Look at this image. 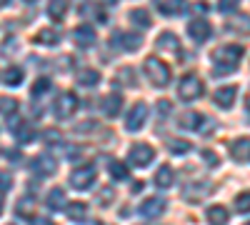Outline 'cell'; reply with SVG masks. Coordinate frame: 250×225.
Masks as SVG:
<instances>
[{"label": "cell", "instance_id": "obj_1", "mask_svg": "<svg viewBox=\"0 0 250 225\" xmlns=\"http://www.w3.org/2000/svg\"><path fill=\"white\" fill-rule=\"evenodd\" d=\"M143 68H145V75H148V80H150L155 88H165V85L170 83V68H168V63H163L158 55L145 58Z\"/></svg>", "mask_w": 250, "mask_h": 225}, {"label": "cell", "instance_id": "obj_2", "mask_svg": "<svg viewBox=\"0 0 250 225\" xmlns=\"http://www.w3.org/2000/svg\"><path fill=\"white\" fill-rule=\"evenodd\" d=\"M243 48L240 45H223V48H218L215 53H213V63L218 65V68H228V70H235L238 68V63L243 60Z\"/></svg>", "mask_w": 250, "mask_h": 225}, {"label": "cell", "instance_id": "obj_3", "mask_svg": "<svg viewBox=\"0 0 250 225\" xmlns=\"http://www.w3.org/2000/svg\"><path fill=\"white\" fill-rule=\"evenodd\" d=\"M178 95L180 100H185V103H193V100H198L203 95V80L198 75H185L180 83H178Z\"/></svg>", "mask_w": 250, "mask_h": 225}, {"label": "cell", "instance_id": "obj_4", "mask_svg": "<svg viewBox=\"0 0 250 225\" xmlns=\"http://www.w3.org/2000/svg\"><path fill=\"white\" fill-rule=\"evenodd\" d=\"M78 110V95L75 93H60L58 98H55V105H53V113H55V118H60V120H68L73 113Z\"/></svg>", "mask_w": 250, "mask_h": 225}, {"label": "cell", "instance_id": "obj_5", "mask_svg": "<svg viewBox=\"0 0 250 225\" xmlns=\"http://www.w3.org/2000/svg\"><path fill=\"white\" fill-rule=\"evenodd\" d=\"M95 178H98V173H95L93 165H83V168H78V170L70 173V188H75V190H88L93 183H95Z\"/></svg>", "mask_w": 250, "mask_h": 225}, {"label": "cell", "instance_id": "obj_6", "mask_svg": "<svg viewBox=\"0 0 250 225\" xmlns=\"http://www.w3.org/2000/svg\"><path fill=\"white\" fill-rule=\"evenodd\" d=\"M128 158H130V163L135 168H145L155 160V150L148 145V143H135V145L130 148V153H128Z\"/></svg>", "mask_w": 250, "mask_h": 225}, {"label": "cell", "instance_id": "obj_7", "mask_svg": "<svg viewBox=\"0 0 250 225\" xmlns=\"http://www.w3.org/2000/svg\"><path fill=\"white\" fill-rule=\"evenodd\" d=\"M145 120H148V105H145V103H135L130 108V113L125 115V130H128V133H138L145 125Z\"/></svg>", "mask_w": 250, "mask_h": 225}, {"label": "cell", "instance_id": "obj_8", "mask_svg": "<svg viewBox=\"0 0 250 225\" xmlns=\"http://www.w3.org/2000/svg\"><path fill=\"white\" fill-rule=\"evenodd\" d=\"M30 168H33V173H35L38 178H48V175H55L58 163H55V158H53L50 153H40L38 158H33Z\"/></svg>", "mask_w": 250, "mask_h": 225}, {"label": "cell", "instance_id": "obj_9", "mask_svg": "<svg viewBox=\"0 0 250 225\" xmlns=\"http://www.w3.org/2000/svg\"><path fill=\"white\" fill-rule=\"evenodd\" d=\"M165 208H168V203H165V198L153 195V198H148V200H143V203H140L138 213H140L143 218H160V215L165 213Z\"/></svg>", "mask_w": 250, "mask_h": 225}, {"label": "cell", "instance_id": "obj_10", "mask_svg": "<svg viewBox=\"0 0 250 225\" xmlns=\"http://www.w3.org/2000/svg\"><path fill=\"white\" fill-rule=\"evenodd\" d=\"M188 35H190L195 43H205V40H210V35H213V25L203 18L190 20V23H188Z\"/></svg>", "mask_w": 250, "mask_h": 225}, {"label": "cell", "instance_id": "obj_11", "mask_svg": "<svg viewBox=\"0 0 250 225\" xmlns=\"http://www.w3.org/2000/svg\"><path fill=\"white\" fill-rule=\"evenodd\" d=\"M113 43H115L120 50H125V53H133V50H138V48L143 45V38H140L138 33H115Z\"/></svg>", "mask_w": 250, "mask_h": 225}, {"label": "cell", "instance_id": "obj_12", "mask_svg": "<svg viewBox=\"0 0 250 225\" xmlns=\"http://www.w3.org/2000/svg\"><path fill=\"white\" fill-rule=\"evenodd\" d=\"M225 28L233 30V33H240V35H250V15L248 13H233L225 20Z\"/></svg>", "mask_w": 250, "mask_h": 225}, {"label": "cell", "instance_id": "obj_13", "mask_svg": "<svg viewBox=\"0 0 250 225\" xmlns=\"http://www.w3.org/2000/svg\"><path fill=\"white\" fill-rule=\"evenodd\" d=\"M73 43H75L78 48H90V45L95 43V30H93L90 25H78V28L73 30Z\"/></svg>", "mask_w": 250, "mask_h": 225}, {"label": "cell", "instance_id": "obj_14", "mask_svg": "<svg viewBox=\"0 0 250 225\" xmlns=\"http://www.w3.org/2000/svg\"><path fill=\"white\" fill-rule=\"evenodd\" d=\"M230 155L238 163H250V138H238L230 143Z\"/></svg>", "mask_w": 250, "mask_h": 225}, {"label": "cell", "instance_id": "obj_15", "mask_svg": "<svg viewBox=\"0 0 250 225\" xmlns=\"http://www.w3.org/2000/svg\"><path fill=\"white\" fill-rule=\"evenodd\" d=\"M123 110V95L120 93H110L103 98V115H108V118H118Z\"/></svg>", "mask_w": 250, "mask_h": 225}, {"label": "cell", "instance_id": "obj_16", "mask_svg": "<svg viewBox=\"0 0 250 225\" xmlns=\"http://www.w3.org/2000/svg\"><path fill=\"white\" fill-rule=\"evenodd\" d=\"M235 93H238V88H235V85L218 88V90L213 93L215 105H220V108H233V103H235Z\"/></svg>", "mask_w": 250, "mask_h": 225}, {"label": "cell", "instance_id": "obj_17", "mask_svg": "<svg viewBox=\"0 0 250 225\" xmlns=\"http://www.w3.org/2000/svg\"><path fill=\"white\" fill-rule=\"evenodd\" d=\"M153 3H155L158 13H163L165 18L180 15V13H183V8H185V3H183V0H153Z\"/></svg>", "mask_w": 250, "mask_h": 225}, {"label": "cell", "instance_id": "obj_18", "mask_svg": "<svg viewBox=\"0 0 250 225\" xmlns=\"http://www.w3.org/2000/svg\"><path fill=\"white\" fill-rule=\"evenodd\" d=\"M75 80H78V85H83V88H95L100 83V73L95 68H83V70L75 73Z\"/></svg>", "mask_w": 250, "mask_h": 225}, {"label": "cell", "instance_id": "obj_19", "mask_svg": "<svg viewBox=\"0 0 250 225\" xmlns=\"http://www.w3.org/2000/svg\"><path fill=\"white\" fill-rule=\"evenodd\" d=\"M153 180H155V185H158L160 190H165V188H170L173 183H175V170H173L170 165H160Z\"/></svg>", "mask_w": 250, "mask_h": 225}, {"label": "cell", "instance_id": "obj_20", "mask_svg": "<svg viewBox=\"0 0 250 225\" xmlns=\"http://www.w3.org/2000/svg\"><path fill=\"white\" fill-rule=\"evenodd\" d=\"M158 48H160V50H170V53H180V40H178L175 33L165 30V33H160V38H158Z\"/></svg>", "mask_w": 250, "mask_h": 225}, {"label": "cell", "instance_id": "obj_21", "mask_svg": "<svg viewBox=\"0 0 250 225\" xmlns=\"http://www.w3.org/2000/svg\"><path fill=\"white\" fill-rule=\"evenodd\" d=\"M208 223L210 225H228V220H230V213H228L223 205H213V208H208Z\"/></svg>", "mask_w": 250, "mask_h": 225}, {"label": "cell", "instance_id": "obj_22", "mask_svg": "<svg viewBox=\"0 0 250 225\" xmlns=\"http://www.w3.org/2000/svg\"><path fill=\"white\" fill-rule=\"evenodd\" d=\"M45 205L50 208V210H62L68 205L65 203V193H62V188H53L50 193H48V198H45Z\"/></svg>", "mask_w": 250, "mask_h": 225}, {"label": "cell", "instance_id": "obj_23", "mask_svg": "<svg viewBox=\"0 0 250 225\" xmlns=\"http://www.w3.org/2000/svg\"><path fill=\"white\" fill-rule=\"evenodd\" d=\"M115 85H125V88H135L138 85V78L133 68H120L115 73Z\"/></svg>", "mask_w": 250, "mask_h": 225}, {"label": "cell", "instance_id": "obj_24", "mask_svg": "<svg viewBox=\"0 0 250 225\" xmlns=\"http://www.w3.org/2000/svg\"><path fill=\"white\" fill-rule=\"evenodd\" d=\"M205 193H210V185L208 183H198V185H188L185 188V200H190V203H198L205 198Z\"/></svg>", "mask_w": 250, "mask_h": 225}, {"label": "cell", "instance_id": "obj_25", "mask_svg": "<svg viewBox=\"0 0 250 225\" xmlns=\"http://www.w3.org/2000/svg\"><path fill=\"white\" fill-rule=\"evenodd\" d=\"M130 23H135L138 28H150L153 18H150V13L145 8H135V10H130Z\"/></svg>", "mask_w": 250, "mask_h": 225}, {"label": "cell", "instance_id": "obj_26", "mask_svg": "<svg viewBox=\"0 0 250 225\" xmlns=\"http://www.w3.org/2000/svg\"><path fill=\"white\" fill-rule=\"evenodd\" d=\"M35 43H38V45H58V43H60V33H58V30H50V28L38 30Z\"/></svg>", "mask_w": 250, "mask_h": 225}, {"label": "cell", "instance_id": "obj_27", "mask_svg": "<svg viewBox=\"0 0 250 225\" xmlns=\"http://www.w3.org/2000/svg\"><path fill=\"white\" fill-rule=\"evenodd\" d=\"M203 115L200 113H183L180 115V128H185V130H198L200 125H203Z\"/></svg>", "mask_w": 250, "mask_h": 225}, {"label": "cell", "instance_id": "obj_28", "mask_svg": "<svg viewBox=\"0 0 250 225\" xmlns=\"http://www.w3.org/2000/svg\"><path fill=\"white\" fill-rule=\"evenodd\" d=\"M65 215L70 220L80 223V220H85V215H88V205L85 203H70V205H65Z\"/></svg>", "mask_w": 250, "mask_h": 225}, {"label": "cell", "instance_id": "obj_29", "mask_svg": "<svg viewBox=\"0 0 250 225\" xmlns=\"http://www.w3.org/2000/svg\"><path fill=\"white\" fill-rule=\"evenodd\" d=\"M168 150L173 155H185V153L193 150V143L190 140H180V138H170L168 140Z\"/></svg>", "mask_w": 250, "mask_h": 225}, {"label": "cell", "instance_id": "obj_30", "mask_svg": "<svg viewBox=\"0 0 250 225\" xmlns=\"http://www.w3.org/2000/svg\"><path fill=\"white\" fill-rule=\"evenodd\" d=\"M15 138H18L20 145H28V143H33V140H35V130H33L30 123H23V125H18V128H15Z\"/></svg>", "mask_w": 250, "mask_h": 225}, {"label": "cell", "instance_id": "obj_31", "mask_svg": "<svg viewBox=\"0 0 250 225\" xmlns=\"http://www.w3.org/2000/svg\"><path fill=\"white\" fill-rule=\"evenodd\" d=\"M68 13V0H50L48 3V15L53 20H62Z\"/></svg>", "mask_w": 250, "mask_h": 225}, {"label": "cell", "instance_id": "obj_32", "mask_svg": "<svg viewBox=\"0 0 250 225\" xmlns=\"http://www.w3.org/2000/svg\"><path fill=\"white\" fill-rule=\"evenodd\" d=\"M23 78H25V73L23 70H20V68H8L5 73H3V83L5 85H10V88H15V85H20V83H23Z\"/></svg>", "mask_w": 250, "mask_h": 225}, {"label": "cell", "instance_id": "obj_33", "mask_svg": "<svg viewBox=\"0 0 250 225\" xmlns=\"http://www.w3.org/2000/svg\"><path fill=\"white\" fill-rule=\"evenodd\" d=\"M108 170H110V175H113L115 180H125V178H128V165H125V163L110 160V163H108Z\"/></svg>", "mask_w": 250, "mask_h": 225}, {"label": "cell", "instance_id": "obj_34", "mask_svg": "<svg viewBox=\"0 0 250 225\" xmlns=\"http://www.w3.org/2000/svg\"><path fill=\"white\" fill-rule=\"evenodd\" d=\"M15 110H18V100L15 98H0V115H5V118H10V115H15Z\"/></svg>", "mask_w": 250, "mask_h": 225}, {"label": "cell", "instance_id": "obj_35", "mask_svg": "<svg viewBox=\"0 0 250 225\" xmlns=\"http://www.w3.org/2000/svg\"><path fill=\"white\" fill-rule=\"evenodd\" d=\"M235 210L238 213H250V190H245V193H240L238 198H235Z\"/></svg>", "mask_w": 250, "mask_h": 225}, {"label": "cell", "instance_id": "obj_36", "mask_svg": "<svg viewBox=\"0 0 250 225\" xmlns=\"http://www.w3.org/2000/svg\"><path fill=\"white\" fill-rule=\"evenodd\" d=\"M45 93H50V80L48 78H40L38 83L33 85V98H43Z\"/></svg>", "mask_w": 250, "mask_h": 225}, {"label": "cell", "instance_id": "obj_37", "mask_svg": "<svg viewBox=\"0 0 250 225\" xmlns=\"http://www.w3.org/2000/svg\"><path fill=\"white\" fill-rule=\"evenodd\" d=\"M238 5H240V0H218V10H220V13H225V15L235 13V10H238Z\"/></svg>", "mask_w": 250, "mask_h": 225}, {"label": "cell", "instance_id": "obj_38", "mask_svg": "<svg viewBox=\"0 0 250 225\" xmlns=\"http://www.w3.org/2000/svg\"><path fill=\"white\" fill-rule=\"evenodd\" d=\"M15 210H18V215H20V218H30V213H33V198L20 200Z\"/></svg>", "mask_w": 250, "mask_h": 225}, {"label": "cell", "instance_id": "obj_39", "mask_svg": "<svg viewBox=\"0 0 250 225\" xmlns=\"http://www.w3.org/2000/svg\"><path fill=\"white\" fill-rule=\"evenodd\" d=\"M113 198H115V190H113V188H103V190H100V203H103V205L113 203Z\"/></svg>", "mask_w": 250, "mask_h": 225}, {"label": "cell", "instance_id": "obj_40", "mask_svg": "<svg viewBox=\"0 0 250 225\" xmlns=\"http://www.w3.org/2000/svg\"><path fill=\"white\" fill-rule=\"evenodd\" d=\"M200 155H203V160L208 163V165H213V168L220 163V160H218V155H215V153H210V150H200Z\"/></svg>", "mask_w": 250, "mask_h": 225}, {"label": "cell", "instance_id": "obj_41", "mask_svg": "<svg viewBox=\"0 0 250 225\" xmlns=\"http://www.w3.org/2000/svg\"><path fill=\"white\" fill-rule=\"evenodd\" d=\"M10 185H13L10 173H0V193H3V190H10Z\"/></svg>", "mask_w": 250, "mask_h": 225}, {"label": "cell", "instance_id": "obj_42", "mask_svg": "<svg viewBox=\"0 0 250 225\" xmlns=\"http://www.w3.org/2000/svg\"><path fill=\"white\" fill-rule=\"evenodd\" d=\"M58 65H60L62 70H70V68H73V58H70V55H65V58H60V60H58Z\"/></svg>", "mask_w": 250, "mask_h": 225}, {"label": "cell", "instance_id": "obj_43", "mask_svg": "<svg viewBox=\"0 0 250 225\" xmlns=\"http://www.w3.org/2000/svg\"><path fill=\"white\" fill-rule=\"evenodd\" d=\"M45 143H60V133L58 130H48L45 133Z\"/></svg>", "mask_w": 250, "mask_h": 225}, {"label": "cell", "instance_id": "obj_44", "mask_svg": "<svg viewBox=\"0 0 250 225\" xmlns=\"http://www.w3.org/2000/svg\"><path fill=\"white\" fill-rule=\"evenodd\" d=\"M65 155H68V160H78V158H80V148H75V145H70Z\"/></svg>", "mask_w": 250, "mask_h": 225}, {"label": "cell", "instance_id": "obj_45", "mask_svg": "<svg viewBox=\"0 0 250 225\" xmlns=\"http://www.w3.org/2000/svg\"><path fill=\"white\" fill-rule=\"evenodd\" d=\"M30 225H55L50 218H33V223Z\"/></svg>", "mask_w": 250, "mask_h": 225}, {"label": "cell", "instance_id": "obj_46", "mask_svg": "<svg viewBox=\"0 0 250 225\" xmlns=\"http://www.w3.org/2000/svg\"><path fill=\"white\" fill-rule=\"evenodd\" d=\"M245 105H248V110H250V90H248V98H245Z\"/></svg>", "mask_w": 250, "mask_h": 225}, {"label": "cell", "instance_id": "obj_47", "mask_svg": "<svg viewBox=\"0 0 250 225\" xmlns=\"http://www.w3.org/2000/svg\"><path fill=\"white\" fill-rule=\"evenodd\" d=\"M103 3H105V5H108V3H110V5H115V3H118V0H103Z\"/></svg>", "mask_w": 250, "mask_h": 225}, {"label": "cell", "instance_id": "obj_48", "mask_svg": "<svg viewBox=\"0 0 250 225\" xmlns=\"http://www.w3.org/2000/svg\"><path fill=\"white\" fill-rule=\"evenodd\" d=\"M8 3H10V0H0V8H5Z\"/></svg>", "mask_w": 250, "mask_h": 225}, {"label": "cell", "instance_id": "obj_49", "mask_svg": "<svg viewBox=\"0 0 250 225\" xmlns=\"http://www.w3.org/2000/svg\"><path fill=\"white\" fill-rule=\"evenodd\" d=\"M0 213H3V195H0Z\"/></svg>", "mask_w": 250, "mask_h": 225}, {"label": "cell", "instance_id": "obj_50", "mask_svg": "<svg viewBox=\"0 0 250 225\" xmlns=\"http://www.w3.org/2000/svg\"><path fill=\"white\" fill-rule=\"evenodd\" d=\"M28 3H35V0H28Z\"/></svg>", "mask_w": 250, "mask_h": 225}, {"label": "cell", "instance_id": "obj_51", "mask_svg": "<svg viewBox=\"0 0 250 225\" xmlns=\"http://www.w3.org/2000/svg\"><path fill=\"white\" fill-rule=\"evenodd\" d=\"M245 225H250V223H245Z\"/></svg>", "mask_w": 250, "mask_h": 225}]
</instances>
